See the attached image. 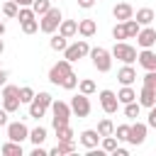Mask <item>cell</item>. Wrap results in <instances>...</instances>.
Segmentation results:
<instances>
[{
    "label": "cell",
    "mask_w": 156,
    "mask_h": 156,
    "mask_svg": "<svg viewBox=\"0 0 156 156\" xmlns=\"http://www.w3.org/2000/svg\"><path fill=\"white\" fill-rule=\"evenodd\" d=\"M51 124H54V129H58V127H63V124H68V119H71V102H63V100H54L51 102Z\"/></svg>",
    "instance_id": "1"
},
{
    "label": "cell",
    "mask_w": 156,
    "mask_h": 156,
    "mask_svg": "<svg viewBox=\"0 0 156 156\" xmlns=\"http://www.w3.org/2000/svg\"><path fill=\"white\" fill-rule=\"evenodd\" d=\"M61 20H63L61 10H58V7H51L46 15H41V17H39V29H41L44 34H54V32L58 29Z\"/></svg>",
    "instance_id": "2"
},
{
    "label": "cell",
    "mask_w": 156,
    "mask_h": 156,
    "mask_svg": "<svg viewBox=\"0 0 156 156\" xmlns=\"http://www.w3.org/2000/svg\"><path fill=\"white\" fill-rule=\"evenodd\" d=\"M90 61L100 73H107L112 68V51H107L102 46H95V49H90Z\"/></svg>",
    "instance_id": "3"
},
{
    "label": "cell",
    "mask_w": 156,
    "mask_h": 156,
    "mask_svg": "<svg viewBox=\"0 0 156 156\" xmlns=\"http://www.w3.org/2000/svg\"><path fill=\"white\" fill-rule=\"evenodd\" d=\"M20 105H22V100H20V85L5 83V85H2V107H5L7 112H17Z\"/></svg>",
    "instance_id": "4"
},
{
    "label": "cell",
    "mask_w": 156,
    "mask_h": 156,
    "mask_svg": "<svg viewBox=\"0 0 156 156\" xmlns=\"http://www.w3.org/2000/svg\"><path fill=\"white\" fill-rule=\"evenodd\" d=\"M85 56H90V46H88L85 39H78V41L68 44L66 51H63V58L71 61V63H76V61H80V58H85Z\"/></svg>",
    "instance_id": "5"
},
{
    "label": "cell",
    "mask_w": 156,
    "mask_h": 156,
    "mask_svg": "<svg viewBox=\"0 0 156 156\" xmlns=\"http://www.w3.org/2000/svg\"><path fill=\"white\" fill-rule=\"evenodd\" d=\"M136 49L132 46V44H127V41H115V46H112V58H117V61H122V63H134L136 61Z\"/></svg>",
    "instance_id": "6"
},
{
    "label": "cell",
    "mask_w": 156,
    "mask_h": 156,
    "mask_svg": "<svg viewBox=\"0 0 156 156\" xmlns=\"http://www.w3.org/2000/svg\"><path fill=\"white\" fill-rule=\"evenodd\" d=\"M90 110H93V105H90V95H85V93H78V95H73L71 98V112L76 115V117H88L90 115Z\"/></svg>",
    "instance_id": "7"
},
{
    "label": "cell",
    "mask_w": 156,
    "mask_h": 156,
    "mask_svg": "<svg viewBox=\"0 0 156 156\" xmlns=\"http://www.w3.org/2000/svg\"><path fill=\"white\" fill-rule=\"evenodd\" d=\"M73 68H71V61H66V58H61V61H56L51 68H49V80L54 83V85H61L63 80H66V76L71 73Z\"/></svg>",
    "instance_id": "8"
},
{
    "label": "cell",
    "mask_w": 156,
    "mask_h": 156,
    "mask_svg": "<svg viewBox=\"0 0 156 156\" xmlns=\"http://www.w3.org/2000/svg\"><path fill=\"white\" fill-rule=\"evenodd\" d=\"M98 98H100V107H102L105 115H115V112L119 110V98H117V93H112V90H100Z\"/></svg>",
    "instance_id": "9"
},
{
    "label": "cell",
    "mask_w": 156,
    "mask_h": 156,
    "mask_svg": "<svg viewBox=\"0 0 156 156\" xmlns=\"http://www.w3.org/2000/svg\"><path fill=\"white\" fill-rule=\"evenodd\" d=\"M7 139H12V141H24V139H29V129H27V124L24 122H7Z\"/></svg>",
    "instance_id": "10"
},
{
    "label": "cell",
    "mask_w": 156,
    "mask_h": 156,
    "mask_svg": "<svg viewBox=\"0 0 156 156\" xmlns=\"http://www.w3.org/2000/svg\"><path fill=\"white\" fill-rule=\"evenodd\" d=\"M146 132H149V124L146 122H134L132 129H129V144L132 146H141L146 141Z\"/></svg>",
    "instance_id": "11"
},
{
    "label": "cell",
    "mask_w": 156,
    "mask_h": 156,
    "mask_svg": "<svg viewBox=\"0 0 156 156\" xmlns=\"http://www.w3.org/2000/svg\"><path fill=\"white\" fill-rule=\"evenodd\" d=\"M136 44L141 46V49H151V46H156V29L149 24V27H141V32L136 34Z\"/></svg>",
    "instance_id": "12"
},
{
    "label": "cell",
    "mask_w": 156,
    "mask_h": 156,
    "mask_svg": "<svg viewBox=\"0 0 156 156\" xmlns=\"http://www.w3.org/2000/svg\"><path fill=\"white\" fill-rule=\"evenodd\" d=\"M139 105H141V107H146V110L156 105V85H151V83H144V85H141Z\"/></svg>",
    "instance_id": "13"
},
{
    "label": "cell",
    "mask_w": 156,
    "mask_h": 156,
    "mask_svg": "<svg viewBox=\"0 0 156 156\" xmlns=\"http://www.w3.org/2000/svg\"><path fill=\"white\" fill-rule=\"evenodd\" d=\"M112 17H115L117 22H127V20L134 17V7H132L129 2H117V5L112 7Z\"/></svg>",
    "instance_id": "14"
},
{
    "label": "cell",
    "mask_w": 156,
    "mask_h": 156,
    "mask_svg": "<svg viewBox=\"0 0 156 156\" xmlns=\"http://www.w3.org/2000/svg\"><path fill=\"white\" fill-rule=\"evenodd\" d=\"M100 139H102V136H100L98 129H83L80 136H78V141H80L85 149H95V146L100 144Z\"/></svg>",
    "instance_id": "15"
},
{
    "label": "cell",
    "mask_w": 156,
    "mask_h": 156,
    "mask_svg": "<svg viewBox=\"0 0 156 156\" xmlns=\"http://www.w3.org/2000/svg\"><path fill=\"white\" fill-rule=\"evenodd\" d=\"M136 61H139V66H141L144 71H156V51L141 49L139 56H136Z\"/></svg>",
    "instance_id": "16"
},
{
    "label": "cell",
    "mask_w": 156,
    "mask_h": 156,
    "mask_svg": "<svg viewBox=\"0 0 156 156\" xmlns=\"http://www.w3.org/2000/svg\"><path fill=\"white\" fill-rule=\"evenodd\" d=\"M117 80H119L122 85H132V83L136 80V71L132 68V63H124V66L117 71Z\"/></svg>",
    "instance_id": "17"
},
{
    "label": "cell",
    "mask_w": 156,
    "mask_h": 156,
    "mask_svg": "<svg viewBox=\"0 0 156 156\" xmlns=\"http://www.w3.org/2000/svg\"><path fill=\"white\" fill-rule=\"evenodd\" d=\"M73 151H76V141L73 139L71 141H56V146L49 151V156H68Z\"/></svg>",
    "instance_id": "18"
},
{
    "label": "cell",
    "mask_w": 156,
    "mask_h": 156,
    "mask_svg": "<svg viewBox=\"0 0 156 156\" xmlns=\"http://www.w3.org/2000/svg\"><path fill=\"white\" fill-rule=\"evenodd\" d=\"M95 32H98V24H95V20H80V22H78V34H80L83 39H90V37H95Z\"/></svg>",
    "instance_id": "19"
},
{
    "label": "cell",
    "mask_w": 156,
    "mask_h": 156,
    "mask_svg": "<svg viewBox=\"0 0 156 156\" xmlns=\"http://www.w3.org/2000/svg\"><path fill=\"white\" fill-rule=\"evenodd\" d=\"M58 34H63L66 39L76 37V34H78V22H76V20H61V24H58Z\"/></svg>",
    "instance_id": "20"
},
{
    "label": "cell",
    "mask_w": 156,
    "mask_h": 156,
    "mask_svg": "<svg viewBox=\"0 0 156 156\" xmlns=\"http://www.w3.org/2000/svg\"><path fill=\"white\" fill-rule=\"evenodd\" d=\"M141 27H149L154 20H156V12L151 10V7H141V10H136V17H134Z\"/></svg>",
    "instance_id": "21"
},
{
    "label": "cell",
    "mask_w": 156,
    "mask_h": 156,
    "mask_svg": "<svg viewBox=\"0 0 156 156\" xmlns=\"http://www.w3.org/2000/svg\"><path fill=\"white\" fill-rule=\"evenodd\" d=\"M117 98H119V105H127V102H134L139 95H136V90H134L132 85H122V88L117 90Z\"/></svg>",
    "instance_id": "22"
},
{
    "label": "cell",
    "mask_w": 156,
    "mask_h": 156,
    "mask_svg": "<svg viewBox=\"0 0 156 156\" xmlns=\"http://www.w3.org/2000/svg\"><path fill=\"white\" fill-rule=\"evenodd\" d=\"M46 127H34V129H29V141L34 144V146H39V144H44L46 141Z\"/></svg>",
    "instance_id": "23"
},
{
    "label": "cell",
    "mask_w": 156,
    "mask_h": 156,
    "mask_svg": "<svg viewBox=\"0 0 156 156\" xmlns=\"http://www.w3.org/2000/svg\"><path fill=\"white\" fill-rule=\"evenodd\" d=\"M49 46L54 49V51H66V46H68V39L63 37V34H51V39H49Z\"/></svg>",
    "instance_id": "24"
},
{
    "label": "cell",
    "mask_w": 156,
    "mask_h": 156,
    "mask_svg": "<svg viewBox=\"0 0 156 156\" xmlns=\"http://www.w3.org/2000/svg\"><path fill=\"white\" fill-rule=\"evenodd\" d=\"M46 110H49V107H44L39 100H32V102H29V117H32V119H41V117L46 115Z\"/></svg>",
    "instance_id": "25"
},
{
    "label": "cell",
    "mask_w": 156,
    "mask_h": 156,
    "mask_svg": "<svg viewBox=\"0 0 156 156\" xmlns=\"http://www.w3.org/2000/svg\"><path fill=\"white\" fill-rule=\"evenodd\" d=\"M117 144H119V139H117L115 134H110V136H102V139H100V146L105 149V154H115Z\"/></svg>",
    "instance_id": "26"
},
{
    "label": "cell",
    "mask_w": 156,
    "mask_h": 156,
    "mask_svg": "<svg viewBox=\"0 0 156 156\" xmlns=\"http://www.w3.org/2000/svg\"><path fill=\"white\" fill-rule=\"evenodd\" d=\"M2 154H5V156H22V144L10 139L7 144H2Z\"/></svg>",
    "instance_id": "27"
},
{
    "label": "cell",
    "mask_w": 156,
    "mask_h": 156,
    "mask_svg": "<svg viewBox=\"0 0 156 156\" xmlns=\"http://www.w3.org/2000/svg\"><path fill=\"white\" fill-rule=\"evenodd\" d=\"M139 112H141L139 100H134V102H127V105H124V117H127V119H136V117H139Z\"/></svg>",
    "instance_id": "28"
},
{
    "label": "cell",
    "mask_w": 156,
    "mask_h": 156,
    "mask_svg": "<svg viewBox=\"0 0 156 156\" xmlns=\"http://www.w3.org/2000/svg\"><path fill=\"white\" fill-rule=\"evenodd\" d=\"M98 90V85H95V80H90V78H83V80H78V93H85V95H93Z\"/></svg>",
    "instance_id": "29"
},
{
    "label": "cell",
    "mask_w": 156,
    "mask_h": 156,
    "mask_svg": "<svg viewBox=\"0 0 156 156\" xmlns=\"http://www.w3.org/2000/svg\"><path fill=\"white\" fill-rule=\"evenodd\" d=\"M98 132H100V136H110V134H115V124H112V119H100L98 122Z\"/></svg>",
    "instance_id": "30"
},
{
    "label": "cell",
    "mask_w": 156,
    "mask_h": 156,
    "mask_svg": "<svg viewBox=\"0 0 156 156\" xmlns=\"http://www.w3.org/2000/svg\"><path fill=\"white\" fill-rule=\"evenodd\" d=\"M76 134H73V129H71V124H63V127H58L56 129V141H71Z\"/></svg>",
    "instance_id": "31"
},
{
    "label": "cell",
    "mask_w": 156,
    "mask_h": 156,
    "mask_svg": "<svg viewBox=\"0 0 156 156\" xmlns=\"http://www.w3.org/2000/svg\"><path fill=\"white\" fill-rule=\"evenodd\" d=\"M124 27H127V37H129V39H136V34L141 32V24H139L134 17H132V20H127V22H124Z\"/></svg>",
    "instance_id": "32"
},
{
    "label": "cell",
    "mask_w": 156,
    "mask_h": 156,
    "mask_svg": "<svg viewBox=\"0 0 156 156\" xmlns=\"http://www.w3.org/2000/svg\"><path fill=\"white\" fill-rule=\"evenodd\" d=\"M112 39H115V41H124V39H129V37H127V27H124V22H117V24L112 27Z\"/></svg>",
    "instance_id": "33"
},
{
    "label": "cell",
    "mask_w": 156,
    "mask_h": 156,
    "mask_svg": "<svg viewBox=\"0 0 156 156\" xmlns=\"http://www.w3.org/2000/svg\"><path fill=\"white\" fill-rule=\"evenodd\" d=\"M32 10L41 17V15H46V12L51 10V0H34V2H32Z\"/></svg>",
    "instance_id": "34"
},
{
    "label": "cell",
    "mask_w": 156,
    "mask_h": 156,
    "mask_svg": "<svg viewBox=\"0 0 156 156\" xmlns=\"http://www.w3.org/2000/svg\"><path fill=\"white\" fill-rule=\"evenodd\" d=\"M17 12H20V5H17L15 0H7V2L2 5V15H5V17H15V20H17Z\"/></svg>",
    "instance_id": "35"
},
{
    "label": "cell",
    "mask_w": 156,
    "mask_h": 156,
    "mask_svg": "<svg viewBox=\"0 0 156 156\" xmlns=\"http://www.w3.org/2000/svg\"><path fill=\"white\" fill-rule=\"evenodd\" d=\"M34 95H37V93H34L29 85H22V88H20V100H22V105H29V102L34 100Z\"/></svg>",
    "instance_id": "36"
},
{
    "label": "cell",
    "mask_w": 156,
    "mask_h": 156,
    "mask_svg": "<svg viewBox=\"0 0 156 156\" xmlns=\"http://www.w3.org/2000/svg\"><path fill=\"white\" fill-rule=\"evenodd\" d=\"M129 129H132V124H117L115 127V136L119 141H129Z\"/></svg>",
    "instance_id": "37"
},
{
    "label": "cell",
    "mask_w": 156,
    "mask_h": 156,
    "mask_svg": "<svg viewBox=\"0 0 156 156\" xmlns=\"http://www.w3.org/2000/svg\"><path fill=\"white\" fill-rule=\"evenodd\" d=\"M17 20H20V24H22V22H27V20H37V12H34L32 7H20Z\"/></svg>",
    "instance_id": "38"
},
{
    "label": "cell",
    "mask_w": 156,
    "mask_h": 156,
    "mask_svg": "<svg viewBox=\"0 0 156 156\" xmlns=\"http://www.w3.org/2000/svg\"><path fill=\"white\" fill-rule=\"evenodd\" d=\"M61 88H66V90H76V88H78V76L71 71V73L66 76V80L61 83Z\"/></svg>",
    "instance_id": "39"
},
{
    "label": "cell",
    "mask_w": 156,
    "mask_h": 156,
    "mask_svg": "<svg viewBox=\"0 0 156 156\" xmlns=\"http://www.w3.org/2000/svg\"><path fill=\"white\" fill-rule=\"evenodd\" d=\"M22 32H24V34H34V32H39V22H37V20H27V22H22Z\"/></svg>",
    "instance_id": "40"
},
{
    "label": "cell",
    "mask_w": 156,
    "mask_h": 156,
    "mask_svg": "<svg viewBox=\"0 0 156 156\" xmlns=\"http://www.w3.org/2000/svg\"><path fill=\"white\" fill-rule=\"evenodd\" d=\"M146 124L156 129V105H154V107H149V119H146Z\"/></svg>",
    "instance_id": "41"
},
{
    "label": "cell",
    "mask_w": 156,
    "mask_h": 156,
    "mask_svg": "<svg viewBox=\"0 0 156 156\" xmlns=\"http://www.w3.org/2000/svg\"><path fill=\"white\" fill-rule=\"evenodd\" d=\"M7 115H10V112H7L5 107H0V127H7Z\"/></svg>",
    "instance_id": "42"
},
{
    "label": "cell",
    "mask_w": 156,
    "mask_h": 156,
    "mask_svg": "<svg viewBox=\"0 0 156 156\" xmlns=\"http://www.w3.org/2000/svg\"><path fill=\"white\" fill-rule=\"evenodd\" d=\"M46 154H49V151H46V149H41V144L32 149V156H46Z\"/></svg>",
    "instance_id": "43"
},
{
    "label": "cell",
    "mask_w": 156,
    "mask_h": 156,
    "mask_svg": "<svg viewBox=\"0 0 156 156\" xmlns=\"http://www.w3.org/2000/svg\"><path fill=\"white\" fill-rule=\"evenodd\" d=\"M95 5V0H78V7H83V10H90Z\"/></svg>",
    "instance_id": "44"
},
{
    "label": "cell",
    "mask_w": 156,
    "mask_h": 156,
    "mask_svg": "<svg viewBox=\"0 0 156 156\" xmlns=\"http://www.w3.org/2000/svg\"><path fill=\"white\" fill-rule=\"evenodd\" d=\"M5 83H7V71L0 68V85H5Z\"/></svg>",
    "instance_id": "45"
},
{
    "label": "cell",
    "mask_w": 156,
    "mask_h": 156,
    "mask_svg": "<svg viewBox=\"0 0 156 156\" xmlns=\"http://www.w3.org/2000/svg\"><path fill=\"white\" fill-rule=\"evenodd\" d=\"M15 2H17L20 7H32V2H34V0H15Z\"/></svg>",
    "instance_id": "46"
},
{
    "label": "cell",
    "mask_w": 156,
    "mask_h": 156,
    "mask_svg": "<svg viewBox=\"0 0 156 156\" xmlns=\"http://www.w3.org/2000/svg\"><path fill=\"white\" fill-rule=\"evenodd\" d=\"M127 154H129V151H127V149H122V146H117V149H115V156H127Z\"/></svg>",
    "instance_id": "47"
},
{
    "label": "cell",
    "mask_w": 156,
    "mask_h": 156,
    "mask_svg": "<svg viewBox=\"0 0 156 156\" xmlns=\"http://www.w3.org/2000/svg\"><path fill=\"white\" fill-rule=\"evenodd\" d=\"M2 34H5V22L0 20V37H2Z\"/></svg>",
    "instance_id": "48"
},
{
    "label": "cell",
    "mask_w": 156,
    "mask_h": 156,
    "mask_svg": "<svg viewBox=\"0 0 156 156\" xmlns=\"http://www.w3.org/2000/svg\"><path fill=\"white\" fill-rule=\"evenodd\" d=\"M2 51H5V41L0 39V54H2Z\"/></svg>",
    "instance_id": "49"
},
{
    "label": "cell",
    "mask_w": 156,
    "mask_h": 156,
    "mask_svg": "<svg viewBox=\"0 0 156 156\" xmlns=\"http://www.w3.org/2000/svg\"><path fill=\"white\" fill-rule=\"evenodd\" d=\"M154 85H156V80H154Z\"/></svg>",
    "instance_id": "50"
}]
</instances>
